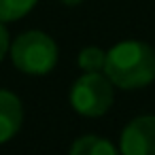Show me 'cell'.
<instances>
[{
  "mask_svg": "<svg viewBox=\"0 0 155 155\" xmlns=\"http://www.w3.org/2000/svg\"><path fill=\"white\" fill-rule=\"evenodd\" d=\"M79 68L83 72H102L106 64V51L100 47H85L79 53Z\"/></svg>",
  "mask_w": 155,
  "mask_h": 155,
  "instance_id": "ba28073f",
  "label": "cell"
},
{
  "mask_svg": "<svg viewBox=\"0 0 155 155\" xmlns=\"http://www.w3.org/2000/svg\"><path fill=\"white\" fill-rule=\"evenodd\" d=\"M38 0H0V21H17L26 17Z\"/></svg>",
  "mask_w": 155,
  "mask_h": 155,
  "instance_id": "52a82bcc",
  "label": "cell"
},
{
  "mask_svg": "<svg viewBox=\"0 0 155 155\" xmlns=\"http://www.w3.org/2000/svg\"><path fill=\"white\" fill-rule=\"evenodd\" d=\"M11 60L17 70L43 77L49 74L58 64V45L49 34L28 30L11 43Z\"/></svg>",
  "mask_w": 155,
  "mask_h": 155,
  "instance_id": "7a4b0ae2",
  "label": "cell"
},
{
  "mask_svg": "<svg viewBox=\"0 0 155 155\" xmlns=\"http://www.w3.org/2000/svg\"><path fill=\"white\" fill-rule=\"evenodd\" d=\"M24 121V106L21 100L9 91V89H0V144L11 140Z\"/></svg>",
  "mask_w": 155,
  "mask_h": 155,
  "instance_id": "5b68a950",
  "label": "cell"
},
{
  "mask_svg": "<svg viewBox=\"0 0 155 155\" xmlns=\"http://www.w3.org/2000/svg\"><path fill=\"white\" fill-rule=\"evenodd\" d=\"M70 155H119V151L108 138L87 134L72 142Z\"/></svg>",
  "mask_w": 155,
  "mask_h": 155,
  "instance_id": "8992f818",
  "label": "cell"
},
{
  "mask_svg": "<svg viewBox=\"0 0 155 155\" xmlns=\"http://www.w3.org/2000/svg\"><path fill=\"white\" fill-rule=\"evenodd\" d=\"M121 155H155V115H140L132 119L119 140Z\"/></svg>",
  "mask_w": 155,
  "mask_h": 155,
  "instance_id": "277c9868",
  "label": "cell"
},
{
  "mask_svg": "<svg viewBox=\"0 0 155 155\" xmlns=\"http://www.w3.org/2000/svg\"><path fill=\"white\" fill-rule=\"evenodd\" d=\"M62 5H66V7H77V5H81L83 0H60Z\"/></svg>",
  "mask_w": 155,
  "mask_h": 155,
  "instance_id": "30bf717a",
  "label": "cell"
},
{
  "mask_svg": "<svg viewBox=\"0 0 155 155\" xmlns=\"http://www.w3.org/2000/svg\"><path fill=\"white\" fill-rule=\"evenodd\" d=\"M104 74L121 89H138L155 79V49L142 41H121L106 51Z\"/></svg>",
  "mask_w": 155,
  "mask_h": 155,
  "instance_id": "6da1fadb",
  "label": "cell"
},
{
  "mask_svg": "<svg viewBox=\"0 0 155 155\" xmlns=\"http://www.w3.org/2000/svg\"><path fill=\"white\" fill-rule=\"evenodd\" d=\"M113 87L104 72H85L70 87V104L83 117H100L113 106Z\"/></svg>",
  "mask_w": 155,
  "mask_h": 155,
  "instance_id": "3957f363",
  "label": "cell"
},
{
  "mask_svg": "<svg viewBox=\"0 0 155 155\" xmlns=\"http://www.w3.org/2000/svg\"><path fill=\"white\" fill-rule=\"evenodd\" d=\"M7 51H11V36H9V30H7L5 21H0V62L5 60Z\"/></svg>",
  "mask_w": 155,
  "mask_h": 155,
  "instance_id": "9c48e42d",
  "label": "cell"
}]
</instances>
